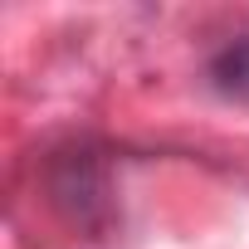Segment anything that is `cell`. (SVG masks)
<instances>
[{
	"mask_svg": "<svg viewBox=\"0 0 249 249\" xmlns=\"http://www.w3.org/2000/svg\"><path fill=\"white\" fill-rule=\"evenodd\" d=\"M210 78H215L220 93L249 98V35H244V39H230V44L210 59Z\"/></svg>",
	"mask_w": 249,
	"mask_h": 249,
	"instance_id": "6da1fadb",
	"label": "cell"
}]
</instances>
